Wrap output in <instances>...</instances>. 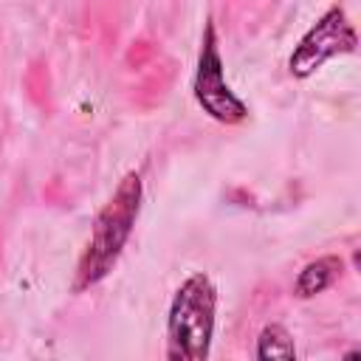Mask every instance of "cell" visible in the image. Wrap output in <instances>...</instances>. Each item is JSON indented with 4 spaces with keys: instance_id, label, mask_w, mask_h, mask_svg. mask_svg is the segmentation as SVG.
<instances>
[{
    "instance_id": "6da1fadb",
    "label": "cell",
    "mask_w": 361,
    "mask_h": 361,
    "mask_svg": "<svg viewBox=\"0 0 361 361\" xmlns=\"http://www.w3.org/2000/svg\"><path fill=\"white\" fill-rule=\"evenodd\" d=\"M141 200H144V183L138 172H127L118 186L113 189L110 200L99 209L93 226H90V237L85 243V251L79 257L76 274H73V293H82L93 285H99L118 262L127 240L133 237L138 212H141Z\"/></svg>"
},
{
    "instance_id": "7a4b0ae2",
    "label": "cell",
    "mask_w": 361,
    "mask_h": 361,
    "mask_svg": "<svg viewBox=\"0 0 361 361\" xmlns=\"http://www.w3.org/2000/svg\"><path fill=\"white\" fill-rule=\"evenodd\" d=\"M217 316V288L209 274H189L172 293L166 313V358L203 361L212 353Z\"/></svg>"
},
{
    "instance_id": "3957f363",
    "label": "cell",
    "mask_w": 361,
    "mask_h": 361,
    "mask_svg": "<svg viewBox=\"0 0 361 361\" xmlns=\"http://www.w3.org/2000/svg\"><path fill=\"white\" fill-rule=\"evenodd\" d=\"M192 93H195V102L200 104V110L206 116H212L214 121H220V124H240V121L248 118L245 102L226 82L217 28H214L212 20H206V28H203V37H200Z\"/></svg>"
},
{
    "instance_id": "277c9868",
    "label": "cell",
    "mask_w": 361,
    "mask_h": 361,
    "mask_svg": "<svg viewBox=\"0 0 361 361\" xmlns=\"http://www.w3.org/2000/svg\"><path fill=\"white\" fill-rule=\"evenodd\" d=\"M358 48V34L341 6H330L296 42V48L288 56V73L293 79H307L313 76L324 62L333 56L355 54Z\"/></svg>"
},
{
    "instance_id": "5b68a950",
    "label": "cell",
    "mask_w": 361,
    "mask_h": 361,
    "mask_svg": "<svg viewBox=\"0 0 361 361\" xmlns=\"http://www.w3.org/2000/svg\"><path fill=\"white\" fill-rule=\"evenodd\" d=\"M341 271H344V259L336 254H324V257L307 262L293 282V296L296 299H313V296L324 293L341 276Z\"/></svg>"
},
{
    "instance_id": "8992f818",
    "label": "cell",
    "mask_w": 361,
    "mask_h": 361,
    "mask_svg": "<svg viewBox=\"0 0 361 361\" xmlns=\"http://www.w3.org/2000/svg\"><path fill=\"white\" fill-rule=\"evenodd\" d=\"M254 355H257L259 361H290V358H296L293 336H290L282 324L271 322V324H265V327L259 330Z\"/></svg>"
}]
</instances>
